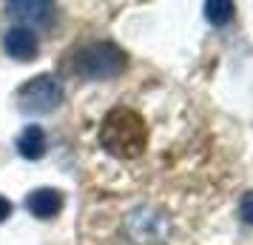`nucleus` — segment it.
<instances>
[{
  "label": "nucleus",
  "mask_w": 253,
  "mask_h": 245,
  "mask_svg": "<svg viewBox=\"0 0 253 245\" xmlns=\"http://www.w3.org/2000/svg\"><path fill=\"white\" fill-rule=\"evenodd\" d=\"M17 148H20V154H23L26 160H40L46 154V131L40 129V126H29L20 134Z\"/></svg>",
  "instance_id": "0eeeda50"
},
{
  "label": "nucleus",
  "mask_w": 253,
  "mask_h": 245,
  "mask_svg": "<svg viewBox=\"0 0 253 245\" xmlns=\"http://www.w3.org/2000/svg\"><path fill=\"white\" fill-rule=\"evenodd\" d=\"M9 214H12V202H9L6 197H0V222L6 220Z\"/></svg>",
  "instance_id": "9d476101"
},
{
  "label": "nucleus",
  "mask_w": 253,
  "mask_h": 245,
  "mask_svg": "<svg viewBox=\"0 0 253 245\" xmlns=\"http://www.w3.org/2000/svg\"><path fill=\"white\" fill-rule=\"evenodd\" d=\"M239 211H242V220H245V222H251V225H253V191H248V194L242 197Z\"/></svg>",
  "instance_id": "1a4fd4ad"
},
{
  "label": "nucleus",
  "mask_w": 253,
  "mask_h": 245,
  "mask_svg": "<svg viewBox=\"0 0 253 245\" xmlns=\"http://www.w3.org/2000/svg\"><path fill=\"white\" fill-rule=\"evenodd\" d=\"M3 46H6V51H9L14 60H35L40 43H37V35L32 29L17 26V29H9V32L3 35Z\"/></svg>",
  "instance_id": "20e7f679"
},
{
  "label": "nucleus",
  "mask_w": 253,
  "mask_h": 245,
  "mask_svg": "<svg viewBox=\"0 0 253 245\" xmlns=\"http://www.w3.org/2000/svg\"><path fill=\"white\" fill-rule=\"evenodd\" d=\"M17 103H20V111L48 114V111H54L63 103V86L51 74H37V77H32L29 83L20 86Z\"/></svg>",
  "instance_id": "7ed1b4c3"
},
{
  "label": "nucleus",
  "mask_w": 253,
  "mask_h": 245,
  "mask_svg": "<svg viewBox=\"0 0 253 245\" xmlns=\"http://www.w3.org/2000/svg\"><path fill=\"white\" fill-rule=\"evenodd\" d=\"M205 17L213 26L228 23L230 17H233V3H230V0H208L205 3Z\"/></svg>",
  "instance_id": "6e6552de"
},
{
  "label": "nucleus",
  "mask_w": 253,
  "mask_h": 245,
  "mask_svg": "<svg viewBox=\"0 0 253 245\" xmlns=\"http://www.w3.org/2000/svg\"><path fill=\"white\" fill-rule=\"evenodd\" d=\"M126 69V51L114 43H88L74 54V71L85 80H111Z\"/></svg>",
  "instance_id": "f03ea898"
},
{
  "label": "nucleus",
  "mask_w": 253,
  "mask_h": 245,
  "mask_svg": "<svg viewBox=\"0 0 253 245\" xmlns=\"http://www.w3.org/2000/svg\"><path fill=\"white\" fill-rule=\"evenodd\" d=\"M51 12H54V6L43 3V0H9L6 3V14L14 20H23V23H48Z\"/></svg>",
  "instance_id": "39448f33"
},
{
  "label": "nucleus",
  "mask_w": 253,
  "mask_h": 245,
  "mask_svg": "<svg viewBox=\"0 0 253 245\" xmlns=\"http://www.w3.org/2000/svg\"><path fill=\"white\" fill-rule=\"evenodd\" d=\"M100 146L117 160H134L148 146V126L134 108L117 105L100 123Z\"/></svg>",
  "instance_id": "f257e3e1"
},
{
  "label": "nucleus",
  "mask_w": 253,
  "mask_h": 245,
  "mask_svg": "<svg viewBox=\"0 0 253 245\" xmlns=\"http://www.w3.org/2000/svg\"><path fill=\"white\" fill-rule=\"evenodd\" d=\"M26 208L32 211L35 217H40V220H51L63 208V194L57 188H37V191H32L26 197Z\"/></svg>",
  "instance_id": "423d86ee"
}]
</instances>
